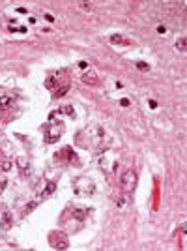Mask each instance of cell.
I'll use <instances>...</instances> for the list:
<instances>
[{
	"instance_id": "cell-14",
	"label": "cell",
	"mask_w": 187,
	"mask_h": 251,
	"mask_svg": "<svg viewBox=\"0 0 187 251\" xmlns=\"http://www.w3.org/2000/svg\"><path fill=\"white\" fill-rule=\"evenodd\" d=\"M77 6L81 8L82 11H92V10H94V4H92V2H79Z\"/></svg>"
},
{
	"instance_id": "cell-8",
	"label": "cell",
	"mask_w": 187,
	"mask_h": 251,
	"mask_svg": "<svg viewBox=\"0 0 187 251\" xmlns=\"http://www.w3.org/2000/svg\"><path fill=\"white\" fill-rule=\"evenodd\" d=\"M56 191V182H49V184L45 186L41 191H39V199H47V197H51V195Z\"/></svg>"
},
{
	"instance_id": "cell-4",
	"label": "cell",
	"mask_w": 187,
	"mask_h": 251,
	"mask_svg": "<svg viewBox=\"0 0 187 251\" xmlns=\"http://www.w3.org/2000/svg\"><path fill=\"white\" fill-rule=\"evenodd\" d=\"M49 242H51V245H53L54 249H67L69 248V240H67V236L64 232H53L49 236Z\"/></svg>"
},
{
	"instance_id": "cell-20",
	"label": "cell",
	"mask_w": 187,
	"mask_h": 251,
	"mask_svg": "<svg viewBox=\"0 0 187 251\" xmlns=\"http://www.w3.org/2000/svg\"><path fill=\"white\" fill-rule=\"evenodd\" d=\"M2 169H4V171H10V169H11V161H4Z\"/></svg>"
},
{
	"instance_id": "cell-3",
	"label": "cell",
	"mask_w": 187,
	"mask_h": 251,
	"mask_svg": "<svg viewBox=\"0 0 187 251\" xmlns=\"http://www.w3.org/2000/svg\"><path fill=\"white\" fill-rule=\"evenodd\" d=\"M94 191H95V186L90 178L82 176V178L75 180V195H79V197H90V195H94Z\"/></svg>"
},
{
	"instance_id": "cell-15",
	"label": "cell",
	"mask_w": 187,
	"mask_h": 251,
	"mask_svg": "<svg viewBox=\"0 0 187 251\" xmlns=\"http://www.w3.org/2000/svg\"><path fill=\"white\" fill-rule=\"evenodd\" d=\"M137 69L138 71H150V64H146V62H137Z\"/></svg>"
},
{
	"instance_id": "cell-17",
	"label": "cell",
	"mask_w": 187,
	"mask_h": 251,
	"mask_svg": "<svg viewBox=\"0 0 187 251\" xmlns=\"http://www.w3.org/2000/svg\"><path fill=\"white\" fill-rule=\"evenodd\" d=\"M62 111H64L66 114H69V116H73V114H75V113H73V107H71V105H66Z\"/></svg>"
},
{
	"instance_id": "cell-24",
	"label": "cell",
	"mask_w": 187,
	"mask_h": 251,
	"mask_svg": "<svg viewBox=\"0 0 187 251\" xmlns=\"http://www.w3.org/2000/svg\"><path fill=\"white\" fill-rule=\"evenodd\" d=\"M120 105H122V107H127V105H129V99H125V98H124V99L120 101Z\"/></svg>"
},
{
	"instance_id": "cell-7",
	"label": "cell",
	"mask_w": 187,
	"mask_h": 251,
	"mask_svg": "<svg viewBox=\"0 0 187 251\" xmlns=\"http://www.w3.org/2000/svg\"><path fill=\"white\" fill-rule=\"evenodd\" d=\"M13 96L11 94H4V92H0V111H6V109H10L11 105H13Z\"/></svg>"
},
{
	"instance_id": "cell-18",
	"label": "cell",
	"mask_w": 187,
	"mask_h": 251,
	"mask_svg": "<svg viewBox=\"0 0 187 251\" xmlns=\"http://www.w3.org/2000/svg\"><path fill=\"white\" fill-rule=\"evenodd\" d=\"M125 201H127V199H125V197H122V199H118V202H116V206H118V208H124V206H125Z\"/></svg>"
},
{
	"instance_id": "cell-19",
	"label": "cell",
	"mask_w": 187,
	"mask_h": 251,
	"mask_svg": "<svg viewBox=\"0 0 187 251\" xmlns=\"http://www.w3.org/2000/svg\"><path fill=\"white\" fill-rule=\"evenodd\" d=\"M4 186H6V176L2 174V176H0V191L4 189Z\"/></svg>"
},
{
	"instance_id": "cell-22",
	"label": "cell",
	"mask_w": 187,
	"mask_h": 251,
	"mask_svg": "<svg viewBox=\"0 0 187 251\" xmlns=\"http://www.w3.org/2000/svg\"><path fill=\"white\" fill-rule=\"evenodd\" d=\"M157 32H159V34H165V32H166V28H165L163 25H159V26H157Z\"/></svg>"
},
{
	"instance_id": "cell-10",
	"label": "cell",
	"mask_w": 187,
	"mask_h": 251,
	"mask_svg": "<svg viewBox=\"0 0 187 251\" xmlns=\"http://www.w3.org/2000/svg\"><path fill=\"white\" fill-rule=\"evenodd\" d=\"M86 216H90V210L88 208H75L73 210V217H75V219H79V221H84Z\"/></svg>"
},
{
	"instance_id": "cell-11",
	"label": "cell",
	"mask_w": 187,
	"mask_h": 251,
	"mask_svg": "<svg viewBox=\"0 0 187 251\" xmlns=\"http://www.w3.org/2000/svg\"><path fill=\"white\" fill-rule=\"evenodd\" d=\"M0 225H2L4 229H10L11 227V214L8 212V210H4L2 216H0Z\"/></svg>"
},
{
	"instance_id": "cell-1",
	"label": "cell",
	"mask_w": 187,
	"mask_h": 251,
	"mask_svg": "<svg viewBox=\"0 0 187 251\" xmlns=\"http://www.w3.org/2000/svg\"><path fill=\"white\" fill-rule=\"evenodd\" d=\"M45 86L53 92L64 88V86H69V81H67V71L66 69H54L47 75L45 79Z\"/></svg>"
},
{
	"instance_id": "cell-21",
	"label": "cell",
	"mask_w": 187,
	"mask_h": 251,
	"mask_svg": "<svg viewBox=\"0 0 187 251\" xmlns=\"http://www.w3.org/2000/svg\"><path fill=\"white\" fill-rule=\"evenodd\" d=\"M45 19H47V21H49V23H54V17H53V15H51V13H45Z\"/></svg>"
},
{
	"instance_id": "cell-6",
	"label": "cell",
	"mask_w": 187,
	"mask_h": 251,
	"mask_svg": "<svg viewBox=\"0 0 187 251\" xmlns=\"http://www.w3.org/2000/svg\"><path fill=\"white\" fill-rule=\"evenodd\" d=\"M54 157H56V161H62V163H73L75 159V154H73V150L69 148V146H66V148H62L60 152H56L54 154Z\"/></svg>"
},
{
	"instance_id": "cell-25",
	"label": "cell",
	"mask_w": 187,
	"mask_h": 251,
	"mask_svg": "<svg viewBox=\"0 0 187 251\" xmlns=\"http://www.w3.org/2000/svg\"><path fill=\"white\" fill-rule=\"evenodd\" d=\"M148 103H150V107H152V109H155V107H157V101H153V99H150Z\"/></svg>"
},
{
	"instance_id": "cell-23",
	"label": "cell",
	"mask_w": 187,
	"mask_h": 251,
	"mask_svg": "<svg viewBox=\"0 0 187 251\" xmlns=\"http://www.w3.org/2000/svg\"><path fill=\"white\" fill-rule=\"evenodd\" d=\"M79 67H81V69H86V67H88V62H84V60H82L81 64H79Z\"/></svg>"
},
{
	"instance_id": "cell-16",
	"label": "cell",
	"mask_w": 187,
	"mask_h": 251,
	"mask_svg": "<svg viewBox=\"0 0 187 251\" xmlns=\"http://www.w3.org/2000/svg\"><path fill=\"white\" fill-rule=\"evenodd\" d=\"M176 49H178V51H182V53L185 51V38H180V39L176 41Z\"/></svg>"
},
{
	"instance_id": "cell-13",
	"label": "cell",
	"mask_w": 187,
	"mask_h": 251,
	"mask_svg": "<svg viewBox=\"0 0 187 251\" xmlns=\"http://www.w3.org/2000/svg\"><path fill=\"white\" fill-rule=\"evenodd\" d=\"M110 43H120V45H129V39L122 38V36H110Z\"/></svg>"
},
{
	"instance_id": "cell-2",
	"label": "cell",
	"mask_w": 187,
	"mask_h": 251,
	"mask_svg": "<svg viewBox=\"0 0 187 251\" xmlns=\"http://www.w3.org/2000/svg\"><path fill=\"white\" fill-rule=\"evenodd\" d=\"M62 135H64V122L62 120H54V116H51L49 124L45 126V141L53 144V142L60 141Z\"/></svg>"
},
{
	"instance_id": "cell-12",
	"label": "cell",
	"mask_w": 187,
	"mask_h": 251,
	"mask_svg": "<svg viewBox=\"0 0 187 251\" xmlns=\"http://www.w3.org/2000/svg\"><path fill=\"white\" fill-rule=\"evenodd\" d=\"M17 165L21 167V171H23V174H25V176H28V174H30V165H28V161H26L25 156H21V157L17 159Z\"/></svg>"
},
{
	"instance_id": "cell-9",
	"label": "cell",
	"mask_w": 187,
	"mask_h": 251,
	"mask_svg": "<svg viewBox=\"0 0 187 251\" xmlns=\"http://www.w3.org/2000/svg\"><path fill=\"white\" fill-rule=\"evenodd\" d=\"M82 83H84V85H90V86H95L97 85V75H95L94 71H86V73L82 75Z\"/></svg>"
},
{
	"instance_id": "cell-5",
	"label": "cell",
	"mask_w": 187,
	"mask_h": 251,
	"mask_svg": "<svg viewBox=\"0 0 187 251\" xmlns=\"http://www.w3.org/2000/svg\"><path fill=\"white\" fill-rule=\"evenodd\" d=\"M137 186V173L135 171H125L124 174H122V189L124 191H131Z\"/></svg>"
}]
</instances>
